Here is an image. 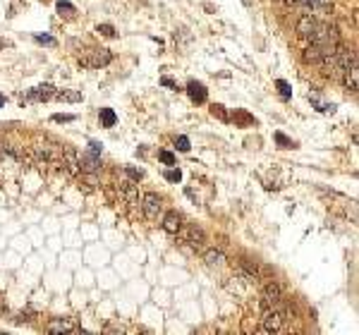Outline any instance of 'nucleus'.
Wrapping results in <instances>:
<instances>
[{
    "mask_svg": "<svg viewBox=\"0 0 359 335\" xmlns=\"http://www.w3.org/2000/svg\"><path fill=\"white\" fill-rule=\"evenodd\" d=\"M204 259H206L208 266H221V263H225V254L221 249H208L204 254Z\"/></svg>",
    "mask_w": 359,
    "mask_h": 335,
    "instance_id": "obj_17",
    "label": "nucleus"
},
{
    "mask_svg": "<svg viewBox=\"0 0 359 335\" xmlns=\"http://www.w3.org/2000/svg\"><path fill=\"white\" fill-rule=\"evenodd\" d=\"M120 192H122V196H125V201H127V204H132V206H139V204H141V201H139L137 187H134L132 182H122Z\"/></svg>",
    "mask_w": 359,
    "mask_h": 335,
    "instance_id": "obj_13",
    "label": "nucleus"
},
{
    "mask_svg": "<svg viewBox=\"0 0 359 335\" xmlns=\"http://www.w3.org/2000/svg\"><path fill=\"white\" fill-rule=\"evenodd\" d=\"M96 31H98L101 36H108V38H115V36H117L113 24H98V27H96Z\"/></svg>",
    "mask_w": 359,
    "mask_h": 335,
    "instance_id": "obj_23",
    "label": "nucleus"
},
{
    "mask_svg": "<svg viewBox=\"0 0 359 335\" xmlns=\"http://www.w3.org/2000/svg\"><path fill=\"white\" fill-rule=\"evenodd\" d=\"M48 331L51 333H79V328L70 321V318H53L48 323Z\"/></svg>",
    "mask_w": 359,
    "mask_h": 335,
    "instance_id": "obj_8",
    "label": "nucleus"
},
{
    "mask_svg": "<svg viewBox=\"0 0 359 335\" xmlns=\"http://www.w3.org/2000/svg\"><path fill=\"white\" fill-rule=\"evenodd\" d=\"M2 46H5V41H2V38H0V48H2Z\"/></svg>",
    "mask_w": 359,
    "mask_h": 335,
    "instance_id": "obj_39",
    "label": "nucleus"
},
{
    "mask_svg": "<svg viewBox=\"0 0 359 335\" xmlns=\"http://www.w3.org/2000/svg\"><path fill=\"white\" fill-rule=\"evenodd\" d=\"M211 115H213V117H218V120H223V122H227V120H230V115H227V112H225V108H223V106H218V103L211 108Z\"/></svg>",
    "mask_w": 359,
    "mask_h": 335,
    "instance_id": "obj_25",
    "label": "nucleus"
},
{
    "mask_svg": "<svg viewBox=\"0 0 359 335\" xmlns=\"http://www.w3.org/2000/svg\"><path fill=\"white\" fill-rule=\"evenodd\" d=\"M161 84L168 86V89H177V82H175V79H170V77H161Z\"/></svg>",
    "mask_w": 359,
    "mask_h": 335,
    "instance_id": "obj_33",
    "label": "nucleus"
},
{
    "mask_svg": "<svg viewBox=\"0 0 359 335\" xmlns=\"http://www.w3.org/2000/svg\"><path fill=\"white\" fill-rule=\"evenodd\" d=\"M79 168L86 170V172H98V170H101V156H98V153L86 151V153L79 156Z\"/></svg>",
    "mask_w": 359,
    "mask_h": 335,
    "instance_id": "obj_7",
    "label": "nucleus"
},
{
    "mask_svg": "<svg viewBox=\"0 0 359 335\" xmlns=\"http://www.w3.org/2000/svg\"><path fill=\"white\" fill-rule=\"evenodd\" d=\"M166 180H168V182H180V180H182L180 168H170V170L166 172Z\"/></svg>",
    "mask_w": 359,
    "mask_h": 335,
    "instance_id": "obj_27",
    "label": "nucleus"
},
{
    "mask_svg": "<svg viewBox=\"0 0 359 335\" xmlns=\"http://www.w3.org/2000/svg\"><path fill=\"white\" fill-rule=\"evenodd\" d=\"M251 2H254V0H242V5H247V7H251Z\"/></svg>",
    "mask_w": 359,
    "mask_h": 335,
    "instance_id": "obj_37",
    "label": "nucleus"
},
{
    "mask_svg": "<svg viewBox=\"0 0 359 335\" xmlns=\"http://www.w3.org/2000/svg\"><path fill=\"white\" fill-rule=\"evenodd\" d=\"M276 141L280 144V149H292V146H295V144L287 139V137H285L283 132H276Z\"/></svg>",
    "mask_w": 359,
    "mask_h": 335,
    "instance_id": "obj_28",
    "label": "nucleus"
},
{
    "mask_svg": "<svg viewBox=\"0 0 359 335\" xmlns=\"http://www.w3.org/2000/svg\"><path fill=\"white\" fill-rule=\"evenodd\" d=\"M285 2H287V5H300L302 0H285Z\"/></svg>",
    "mask_w": 359,
    "mask_h": 335,
    "instance_id": "obj_36",
    "label": "nucleus"
},
{
    "mask_svg": "<svg viewBox=\"0 0 359 335\" xmlns=\"http://www.w3.org/2000/svg\"><path fill=\"white\" fill-rule=\"evenodd\" d=\"M232 120H235V122H242V125H249V127H251V125H256V120H254L251 115H247L245 111H237L235 115H232Z\"/></svg>",
    "mask_w": 359,
    "mask_h": 335,
    "instance_id": "obj_21",
    "label": "nucleus"
},
{
    "mask_svg": "<svg viewBox=\"0 0 359 335\" xmlns=\"http://www.w3.org/2000/svg\"><path fill=\"white\" fill-rule=\"evenodd\" d=\"M62 170H67L70 175H79V172H82V168H79V156H77V151L70 149V146L62 149Z\"/></svg>",
    "mask_w": 359,
    "mask_h": 335,
    "instance_id": "obj_5",
    "label": "nucleus"
},
{
    "mask_svg": "<svg viewBox=\"0 0 359 335\" xmlns=\"http://www.w3.org/2000/svg\"><path fill=\"white\" fill-rule=\"evenodd\" d=\"M357 77H359V72H357V65H355V67L345 70L340 79H342V84H345V89H350V91H357Z\"/></svg>",
    "mask_w": 359,
    "mask_h": 335,
    "instance_id": "obj_15",
    "label": "nucleus"
},
{
    "mask_svg": "<svg viewBox=\"0 0 359 335\" xmlns=\"http://www.w3.org/2000/svg\"><path fill=\"white\" fill-rule=\"evenodd\" d=\"M2 106H5V96L0 93V108H2Z\"/></svg>",
    "mask_w": 359,
    "mask_h": 335,
    "instance_id": "obj_38",
    "label": "nucleus"
},
{
    "mask_svg": "<svg viewBox=\"0 0 359 335\" xmlns=\"http://www.w3.org/2000/svg\"><path fill=\"white\" fill-rule=\"evenodd\" d=\"M72 120H75V115H60V112L53 115V122H72Z\"/></svg>",
    "mask_w": 359,
    "mask_h": 335,
    "instance_id": "obj_32",
    "label": "nucleus"
},
{
    "mask_svg": "<svg viewBox=\"0 0 359 335\" xmlns=\"http://www.w3.org/2000/svg\"><path fill=\"white\" fill-rule=\"evenodd\" d=\"M180 225H182V216H180L177 211H170V213H166V218H163V230H166V232H170V235H177Z\"/></svg>",
    "mask_w": 359,
    "mask_h": 335,
    "instance_id": "obj_12",
    "label": "nucleus"
},
{
    "mask_svg": "<svg viewBox=\"0 0 359 335\" xmlns=\"http://www.w3.org/2000/svg\"><path fill=\"white\" fill-rule=\"evenodd\" d=\"M89 151H91V153H98V156H101V144H98V141H91V144H89Z\"/></svg>",
    "mask_w": 359,
    "mask_h": 335,
    "instance_id": "obj_34",
    "label": "nucleus"
},
{
    "mask_svg": "<svg viewBox=\"0 0 359 335\" xmlns=\"http://www.w3.org/2000/svg\"><path fill=\"white\" fill-rule=\"evenodd\" d=\"M264 302H268V304L283 302V290H280L278 282H266V287H264Z\"/></svg>",
    "mask_w": 359,
    "mask_h": 335,
    "instance_id": "obj_10",
    "label": "nucleus"
},
{
    "mask_svg": "<svg viewBox=\"0 0 359 335\" xmlns=\"http://www.w3.org/2000/svg\"><path fill=\"white\" fill-rule=\"evenodd\" d=\"M185 194L189 196V199H194V201H196V194H194V189H185Z\"/></svg>",
    "mask_w": 359,
    "mask_h": 335,
    "instance_id": "obj_35",
    "label": "nucleus"
},
{
    "mask_svg": "<svg viewBox=\"0 0 359 335\" xmlns=\"http://www.w3.org/2000/svg\"><path fill=\"white\" fill-rule=\"evenodd\" d=\"M316 17L314 15H302L300 19H297V34L300 36H311V31L316 29Z\"/></svg>",
    "mask_w": 359,
    "mask_h": 335,
    "instance_id": "obj_11",
    "label": "nucleus"
},
{
    "mask_svg": "<svg viewBox=\"0 0 359 335\" xmlns=\"http://www.w3.org/2000/svg\"><path fill=\"white\" fill-rule=\"evenodd\" d=\"M304 5L311 10V12H316V10H328V5L326 2H321V0H302Z\"/></svg>",
    "mask_w": 359,
    "mask_h": 335,
    "instance_id": "obj_24",
    "label": "nucleus"
},
{
    "mask_svg": "<svg viewBox=\"0 0 359 335\" xmlns=\"http://www.w3.org/2000/svg\"><path fill=\"white\" fill-rule=\"evenodd\" d=\"M187 93H189V98H192L194 103H206V98H208L206 86L201 82H194V79L187 84Z\"/></svg>",
    "mask_w": 359,
    "mask_h": 335,
    "instance_id": "obj_9",
    "label": "nucleus"
},
{
    "mask_svg": "<svg viewBox=\"0 0 359 335\" xmlns=\"http://www.w3.org/2000/svg\"><path fill=\"white\" fill-rule=\"evenodd\" d=\"M276 86H278V91H280V96H283L285 101H287V98H292V89H290V84L285 82V79H278Z\"/></svg>",
    "mask_w": 359,
    "mask_h": 335,
    "instance_id": "obj_22",
    "label": "nucleus"
},
{
    "mask_svg": "<svg viewBox=\"0 0 359 335\" xmlns=\"http://www.w3.org/2000/svg\"><path fill=\"white\" fill-rule=\"evenodd\" d=\"M139 206L144 208V213H146L149 218H156V216L163 211V199L156 194V192H149V194H144V199H141Z\"/></svg>",
    "mask_w": 359,
    "mask_h": 335,
    "instance_id": "obj_4",
    "label": "nucleus"
},
{
    "mask_svg": "<svg viewBox=\"0 0 359 335\" xmlns=\"http://www.w3.org/2000/svg\"><path fill=\"white\" fill-rule=\"evenodd\" d=\"M56 98L62 101V103H79L82 101V93L75 91V89H62V91H56Z\"/></svg>",
    "mask_w": 359,
    "mask_h": 335,
    "instance_id": "obj_14",
    "label": "nucleus"
},
{
    "mask_svg": "<svg viewBox=\"0 0 359 335\" xmlns=\"http://www.w3.org/2000/svg\"><path fill=\"white\" fill-rule=\"evenodd\" d=\"M56 86L53 84H38L36 89H31L27 96V101H51V98H56Z\"/></svg>",
    "mask_w": 359,
    "mask_h": 335,
    "instance_id": "obj_6",
    "label": "nucleus"
},
{
    "mask_svg": "<svg viewBox=\"0 0 359 335\" xmlns=\"http://www.w3.org/2000/svg\"><path fill=\"white\" fill-rule=\"evenodd\" d=\"M111 51H106V48H96V51H89V56L82 57V65H86V67H106V65H111Z\"/></svg>",
    "mask_w": 359,
    "mask_h": 335,
    "instance_id": "obj_2",
    "label": "nucleus"
},
{
    "mask_svg": "<svg viewBox=\"0 0 359 335\" xmlns=\"http://www.w3.org/2000/svg\"><path fill=\"white\" fill-rule=\"evenodd\" d=\"M304 60L306 62H321L323 60V46H314L311 43V48L304 51Z\"/></svg>",
    "mask_w": 359,
    "mask_h": 335,
    "instance_id": "obj_16",
    "label": "nucleus"
},
{
    "mask_svg": "<svg viewBox=\"0 0 359 335\" xmlns=\"http://www.w3.org/2000/svg\"><path fill=\"white\" fill-rule=\"evenodd\" d=\"M34 41H36V43H41V46H48V48H56V46H57V41L53 38V36H48V34H36V36H34Z\"/></svg>",
    "mask_w": 359,
    "mask_h": 335,
    "instance_id": "obj_20",
    "label": "nucleus"
},
{
    "mask_svg": "<svg viewBox=\"0 0 359 335\" xmlns=\"http://www.w3.org/2000/svg\"><path fill=\"white\" fill-rule=\"evenodd\" d=\"M158 158H161V163H166V166H175V156H172L170 151H158Z\"/></svg>",
    "mask_w": 359,
    "mask_h": 335,
    "instance_id": "obj_30",
    "label": "nucleus"
},
{
    "mask_svg": "<svg viewBox=\"0 0 359 335\" xmlns=\"http://www.w3.org/2000/svg\"><path fill=\"white\" fill-rule=\"evenodd\" d=\"M125 172H127V175H130V177H132V180H141V177H144V170H137V168H132V166H127L125 168Z\"/></svg>",
    "mask_w": 359,
    "mask_h": 335,
    "instance_id": "obj_31",
    "label": "nucleus"
},
{
    "mask_svg": "<svg viewBox=\"0 0 359 335\" xmlns=\"http://www.w3.org/2000/svg\"><path fill=\"white\" fill-rule=\"evenodd\" d=\"M115 122H117V115L113 108H101V125L103 127H115Z\"/></svg>",
    "mask_w": 359,
    "mask_h": 335,
    "instance_id": "obj_18",
    "label": "nucleus"
},
{
    "mask_svg": "<svg viewBox=\"0 0 359 335\" xmlns=\"http://www.w3.org/2000/svg\"><path fill=\"white\" fill-rule=\"evenodd\" d=\"M240 268H242V271H247V273H251L254 278H259V263H256V261H251V259H242V261H240Z\"/></svg>",
    "mask_w": 359,
    "mask_h": 335,
    "instance_id": "obj_19",
    "label": "nucleus"
},
{
    "mask_svg": "<svg viewBox=\"0 0 359 335\" xmlns=\"http://www.w3.org/2000/svg\"><path fill=\"white\" fill-rule=\"evenodd\" d=\"M175 146H177V149H180L182 153H187V151L192 149V146H189V139H187V137H177V139H175Z\"/></svg>",
    "mask_w": 359,
    "mask_h": 335,
    "instance_id": "obj_29",
    "label": "nucleus"
},
{
    "mask_svg": "<svg viewBox=\"0 0 359 335\" xmlns=\"http://www.w3.org/2000/svg\"><path fill=\"white\" fill-rule=\"evenodd\" d=\"M57 10H60V15L65 12V15H72L75 12V5L70 2V0H57Z\"/></svg>",
    "mask_w": 359,
    "mask_h": 335,
    "instance_id": "obj_26",
    "label": "nucleus"
},
{
    "mask_svg": "<svg viewBox=\"0 0 359 335\" xmlns=\"http://www.w3.org/2000/svg\"><path fill=\"white\" fill-rule=\"evenodd\" d=\"M177 235L185 240V242H189L192 247H201L204 242H206V235H204V230L201 227H196V225H180V230H177Z\"/></svg>",
    "mask_w": 359,
    "mask_h": 335,
    "instance_id": "obj_3",
    "label": "nucleus"
},
{
    "mask_svg": "<svg viewBox=\"0 0 359 335\" xmlns=\"http://www.w3.org/2000/svg\"><path fill=\"white\" fill-rule=\"evenodd\" d=\"M309 38H311L314 46H338V41H340L338 29L331 27V24H316Z\"/></svg>",
    "mask_w": 359,
    "mask_h": 335,
    "instance_id": "obj_1",
    "label": "nucleus"
}]
</instances>
